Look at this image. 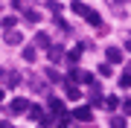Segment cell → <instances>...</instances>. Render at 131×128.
<instances>
[{"instance_id":"1","label":"cell","mask_w":131,"mask_h":128,"mask_svg":"<svg viewBox=\"0 0 131 128\" xmlns=\"http://www.w3.org/2000/svg\"><path fill=\"white\" fill-rule=\"evenodd\" d=\"M73 117L79 119V122H90V119H93V111H90L88 105H79V108L73 111Z\"/></svg>"},{"instance_id":"2","label":"cell","mask_w":131,"mask_h":128,"mask_svg":"<svg viewBox=\"0 0 131 128\" xmlns=\"http://www.w3.org/2000/svg\"><path fill=\"white\" fill-rule=\"evenodd\" d=\"M105 58H108L105 64H119V61H122V50H119V47H108V50H105Z\"/></svg>"},{"instance_id":"3","label":"cell","mask_w":131,"mask_h":128,"mask_svg":"<svg viewBox=\"0 0 131 128\" xmlns=\"http://www.w3.org/2000/svg\"><path fill=\"white\" fill-rule=\"evenodd\" d=\"M32 105H29L26 99H12V105H9V111L12 114H24V111H29Z\"/></svg>"},{"instance_id":"4","label":"cell","mask_w":131,"mask_h":128,"mask_svg":"<svg viewBox=\"0 0 131 128\" xmlns=\"http://www.w3.org/2000/svg\"><path fill=\"white\" fill-rule=\"evenodd\" d=\"M84 20H88L90 26H102V18H99V12H93V9H88V15H84Z\"/></svg>"},{"instance_id":"5","label":"cell","mask_w":131,"mask_h":128,"mask_svg":"<svg viewBox=\"0 0 131 128\" xmlns=\"http://www.w3.org/2000/svg\"><path fill=\"white\" fill-rule=\"evenodd\" d=\"M35 44H38L41 50H50V47H52V44H50V35H47V32H38V35H35Z\"/></svg>"},{"instance_id":"6","label":"cell","mask_w":131,"mask_h":128,"mask_svg":"<svg viewBox=\"0 0 131 128\" xmlns=\"http://www.w3.org/2000/svg\"><path fill=\"white\" fill-rule=\"evenodd\" d=\"M50 111H56V114H61V117L67 114V111H64V102H61L58 96H52V99H50Z\"/></svg>"},{"instance_id":"7","label":"cell","mask_w":131,"mask_h":128,"mask_svg":"<svg viewBox=\"0 0 131 128\" xmlns=\"http://www.w3.org/2000/svg\"><path fill=\"white\" fill-rule=\"evenodd\" d=\"M64 90H67V99H73V102H76V99H82V90L76 87V85H70V82H67V87H64Z\"/></svg>"},{"instance_id":"8","label":"cell","mask_w":131,"mask_h":128,"mask_svg":"<svg viewBox=\"0 0 131 128\" xmlns=\"http://www.w3.org/2000/svg\"><path fill=\"white\" fill-rule=\"evenodd\" d=\"M20 41H24V35H20V32H15V29L6 32V44H20Z\"/></svg>"},{"instance_id":"9","label":"cell","mask_w":131,"mask_h":128,"mask_svg":"<svg viewBox=\"0 0 131 128\" xmlns=\"http://www.w3.org/2000/svg\"><path fill=\"white\" fill-rule=\"evenodd\" d=\"M47 52H50V58H52V61H61V58H64V50H61V47H50Z\"/></svg>"},{"instance_id":"10","label":"cell","mask_w":131,"mask_h":128,"mask_svg":"<svg viewBox=\"0 0 131 128\" xmlns=\"http://www.w3.org/2000/svg\"><path fill=\"white\" fill-rule=\"evenodd\" d=\"M125 117H111V128H125Z\"/></svg>"},{"instance_id":"11","label":"cell","mask_w":131,"mask_h":128,"mask_svg":"<svg viewBox=\"0 0 131 128\" xmlns=\"http://www.w3.org/2000/svg\"><path fill=\"white\" fill-rule=\"evenodd\" d=\"M119 87H131V70H125L119 76Z\"/></svg>"},{"instance_id":"12","label":"cell","mask_w":131,"mask_h":128,"mask_svg":"<svg viewBox=\"0 0 131 128\" xmlns=\"http://www.w3.org/2000/svg\"><path fill=\"white\" fill-rule=\"evenodd\" d=\"M105 108H108V111L119 108V99H117V96H108V99H105Z\"/></svg>"},{"instance_id":"13","label":"cell","mask_w":131,"mask_h":128,"mask_svg":"<svg viewBox=\"0 0 131 128\" xmlns=\"http://www.w3.org/2000/svg\"><path fill=\"white\" fill-rule=\"evenodd\" d=\"M35 55H38L35 47H26V50H24V58H26V61H35Z\"/></svg>"},{"instance_id":"14","label":"cell","mask_w":131,"mask_h":128,"mask_svg":"<svg viewBox=\"0 0 131 128\" xmlns=\"http://www.w3.org/2000/svg\"><path fill=\"white\" fill-rule=\"evenodd\" d=\"M73 12H76V15H82V18H84V15H88V6H84V3H73Z\"/></svg>"},{"instance_id":"15","label":"cell","mask_w":131,"mask_h":128,"mask_svg":"<svg viewBox=\"0 0 131 128\" xmlns=\"http://www.w3.org/2000/svg\"><path fill=\"white\" fill-rule=\"evenodd\" d=\"M3 79L9 82V85H18V82H20V76H15V73H3Z\"/></svg>"},{"instance_id":"16","label":"cell","mask_w":131,"mask_h":128,"mask_svg":"<svg viewBox=\"0 0 131 128\" xmlns=\"http://www.w3.org/2000/svg\"><path fill=\"white\" fill-rule=\"evenodd\" d=\"M38 122H41V128H50V125H52V117H47V114H44Z\"/></svg>"},{"instance_id":"17","label":"cell","mask_w":131,"mask_h":128,"mask_svg":"<svg viewBox=\"0 0 131 128\" xmlns=\"http://www.w3.org/2000/svg\"><path fill=\"white\" fill-rule=\"evenodd\" d=\"M67 117H70V114H64V119H61V122H58L56 128H70V119H67Z\"/></svg>"},{"instance_id":"18","label":"cell","mask_w":131,"mask_h":128,"mask_svg":"<svg viewBox=\"0 0 131 128\" xmlns=\"http://www.w3.org/2000/svg\"><path fill=\"white\" fill-rule=\"evenodd\" d=\"M47 76H50L52 82H61V76H58V73H56V70H52V67H50V70H47Z\"/></svg>"},{"instance_id":"19","label":"cell","mask_w":131,"mask_h":128,"mask_svg":"<svg viewBox=\"0 0 131 128\" xmlns=\"http://www.w3.org/2000/svg\"><path fill=\"white\" fill-rule=\"evenodd\" d=\"M119 105H122V111H125V114L131 117V99H125V102H119Z\"/></svg>"},{"instance_id":"20","label":"cell","mask_w":131,"mask_h":128,"mask_svg":"<svg viewBox=\"0 0 131 128\" xmlns=\"http://www.w3.org/2000/svg\"><path fill=\"white\" fill-rule=\"evenodd\" d=\"M125 50H128V52H131V38H128V41H125Z\"/></svg>"},{"instance_id":"21","label":"cell","mask_w":131,"mask_h":128,"mask_svg":"<svg viewBox=\"0 0 131 128\" xmlns=\"http://www.w3.org/2000/svg\"><path fill=\"white\" fill-rule=\"evenodd\" d=\"M0 102H3V90H0Z\"/></svg>"}]
</instances>
